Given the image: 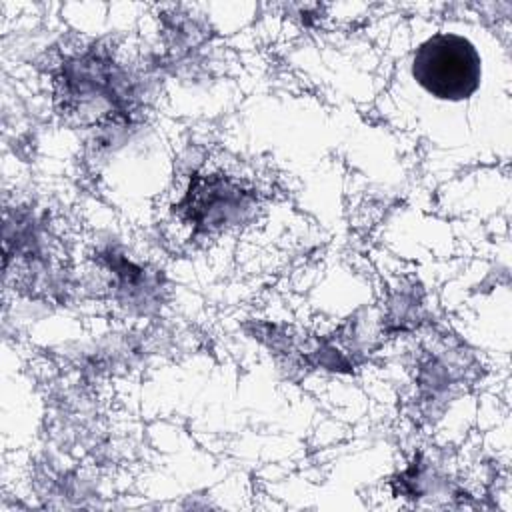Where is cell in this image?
Masks as SVG:
<instances>
[{"instance_id": "cell-1", "label": "cell", "mask_w": 512, "mask_h": 512, "mask_svg": "<svg viewBox=\"0 0 512 512\" xmlns=\"http://www.w3.org/2000/svg\"><path fill=\"white\" fill-rule=\"evenodd\" d=\"M410 72L430 96L460 102L480 88L482 60L468 38L454 32H438L414 50Z\"/></svg>"}]
</instances>
